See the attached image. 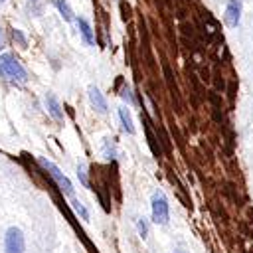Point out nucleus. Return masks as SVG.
Listing matches in <instances>:
<instances>
[{
    "instance_id": "4",
    "label": "nucleus",
    "mask_w": 253,
    "mask_h": 253,
    "mask_svg": "<svg viewBox=\"0 0 253 253\" xmlns=\"http://www.w3.org/2000/svg\"><path fill=\"white\" fill-rule=\"evenodd\" d=\"M168 202L162 194H154L152 196V219L156 223H166L168 221Z\"/></svg>"
},
{
    "instance_id": "5",
    "label": "nucleus",
    "mask_w": 253,
    "mask_h": 253,
    "mask_svg": "<svg viewBox=\"0 0 253 253\" xmlns=\"http://www.w3.org/2000/svg\"><path fill=\"white\" fill-rule=\"evenodd\" d=\"M239 18H241V0H229L227 2V8H225V20L231 28H235L239 24Z\"/></svg>"
},
{
    "instance_id": "6",
    "label": "nucleus",
    "mask_w": 253,
    "mask_h": 253,
    "mask_svg": "<svg viewBox=\"0 0 253 253\" xmlns=\"http://www.w3.org/2000/svg\"><path fill=\"white\" fill-rule=\"evenodd\" d=\"M89 101L97 113H107V101L97 87H89Z\"/></svg>"
},
{
    "instance_id": "1",
    "label": "nucleus",
    "mask_w": 253,
    "mask_h": 253,
    "mask_svg": "<svg viewBox=\"0 0 253 253\" xmlns=\"http://www.w3.org/2000/svg\"><path fill=\"white\" fill-rule=\"evenodd\" d=\"M0 75L6 77L12 83H24L28 79V73L22 67V63L10 53H2L0 55Z\"/></svg>"
},
{
    "instance_id": "10",
    "label": "nucleus",
    "mask_w": 253,
    "mask_h": 253,
    "mask_svg": "<svg viewBox=\"0 0 253 253\" xmlns=\"http://www.w3.org/2000/svg\"><path fill=\"white\" fill-rule=\"evenodd\" d=\"M119 117H121V123H123V128L128 132V134H132L134 132V125H132V119H130V115H128V111L123 107V109H119Z\"/></svg>"
},
{
    "instance_id": "3",
    "label": "nucleus",
    "mask_w": 253,
    "mask_h": 253,
    "mask_svg": "<svg viewBox=\"0 0 253 253\" xmlns=\"http://www.w3.org/2000/svg\"><path fill=\"white\" fill-rule=\"evenodd\" d=\"M40 164L51 174V178L57 182V186L63 190V194H67V196H71L73 194V186H71V182L67 180V176H63V172L51 162V160H45V158H40Z\"/></svg>"
},
{
    "instance_id": "13",
    "label": "nucleus",
    "mask_w": 253,
    "mask_h": 253,
    "mask_svg": "<svg viewBox=\"0 0 253 253\" xmlns=\"http://www.w3.org/2000/svg\"><path fill=\"white\" fill-rule=\"evenodd\" d=\"M138 231H140V235H142V237H146V233H148V225H146V221H144V219H140V221H138Z\"/></svg>"
},
{
    "instance_id": "7",
    "label": "nucleus",
    "mask_w": 253,
    "mask_h": 253,
    "mask_svg": "<svg viewBox=\"0 0 253 253\" xmlns=\"http://www.w3.org/2000/svg\"><path fill=\"white\" fill-rule=\"evenodd\" d=\"M43 103H45V107H47V113H49V115H51V117H53L55 121H61L63 113H61V107H59L57 99H55L53 95H45Z\"/></svg>"
},
{
    "instance_id": "11",
    "label": "nucleus",
    "mask_w": 253,
    "mask_h": 253,
    "mask_svg": "<svg viewBox=\"0 0 253 253\" xmlns=\"http://www.w3.org/2000/svg\"><path fill=\"white\" fill-rule=\"evenodd\" d=\"M73 210H75L77 213H81V217H83V219H87V217H89V213H87V210H85V208H83V206H81V204H79L77 200L73 202Z\"/></svg>"
},
{
    "instance_id": "12",
    "label": "nucleus",
    "mask_w": 253,
    "mask_h": 253,
    "mask_svg": "<svg viewBox=\"0 0 253 253\" xmlns=\"http://www.w3.org/2000/svg\"><path fill=\"white\" fill-rule=\"evenodd\" d=\"M30 8H32V12H34L36 16H40V12H42V2H40V0H30Z\"/></svg>"
},
{
    "instance_id": "15",
    "label": "nucleus",
    "mask_w": 253,
    "mask_h": 253,
    "mask_svg": "<svg viewBox=\"0 0 253 253\" xmlns=\"http://www.w3.org/2000/svg\"><path fill=\"white\" fill-rule=\"evenodd\" d=\"M77 174H79V178H81V182H83V184L87 186V178H85V170H83V166H79V172H77Z\"/></svg>"
},
{
    "instance_id": "2",
    "label": "nucleus",
    "mask_w": 253,
    "mask_h": 253,
    "mask_svg": "<svg viewBox=\"0 0 253 253\" xmlns=\"http://www.w3.org/2000/svg\"><path fill=\"white\" fill-rule=\"evenodd\" d=\"M4 251L6 253H24L26 251V241L24 235L18 227H10L4 235Z\"/></svg>"
},
{
    "instance_id": "16",
    "label": "nucleus",
    "mask_w": 253,
    "mask_h": 253,
    "mask_svg": "<svg viewBox=\"0 0 253 253\" xmlns=\"http://www.w3.org/2000/svg\"><path fill=\"white\" fill-rule=\"evenodd\" d=\"M0 43H2V28H0Z\"/></svg>"
},
{
    "instance_id": "9",
    "label": "nucleus",
    "mask_w": 253,
    "mask_h": 253,
    "mask_svg": "<svg viewBox=\"0 0 253 253\" xmlns=\"http://www.w3.org/2000/svg\"><path fill=\"white\" fill-rule=\"evenodd\" d=\"M53 4H55V8L59 10V14L63 16L65 22H71L73 20V10L69 8V4L65 0H53Z\"/></svg>"
},
{
    "instance_id": "14",
    "label": "nucleus",
    "mask_w": 253,
    "mask_h": 253,
    "mask_svg": "<svg viewBox=\"0 0 253 253\" xmlns=\"http://www.w3.org/2000/svg\"><path fill=\"white\" fill-rule=\"evenodd\" d=\"M121 95H123V99H126V101H128V103H132V95H130V91H128V87H125V89H123V93H121Z\"/></svg>"
},
{
    "instance_id": "8",
    "label": "nucleus",
    "mask_w": 253,
    "mask_h": 253,
    "mask_svg": "<svg viewBox=\"0 0 253 253\" xmlns=\"http://www.w3.org/2000/svg\"><path fill=\"white\" fill-rule=\"evenodd\" d=\"M77 26H79V32H81L83 40L87 42V45H93V43H95V36H93L91 24H89L85 18H79V20H77Z\"/></svg>"
}]
</instances>
